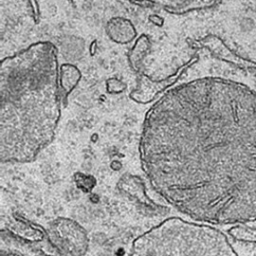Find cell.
<instances>
[{"instance_id": "1", "label": "cell", "mask_w": 256, "mask_h": 256, "mask_svg": "<svg viewBox=\"0 0 256 256\" xmlns=\"http://www.w3.org/2000/svg\"><path fill=\"white\" fill-rule=\"evenodd\" d=\"M211 75L170 89L147 112L142 170L169 205L208 224L256 220V88Z\"/></svg>"}, {"instance_id": "2", "label": "cell", "mask_w": 256, "mask_h": 256, "mask_svg": "<svg viewBox=\"0 0 256 256\" xmlns=\"http://www.w3.org/2000/svg\"><path fill=\"white\" fill-rule=\"evenodd\" d=\"M0 157L33 161L54 139L61 114L54 47L40 42L1 64Z\"/></svg>"}, {"instance_id": "3", "label": "cell", "mask_w": 256, "mask_h": 256, "mask_svg": "<svg viewBox=\"0 0 256 256\" xmlns=\"http://www.w3.org/2000/svg\"><path fill=\"white\" fill-rule=\"evenodd\" d=\"M126 256H238L227 236L207 225L170 217L139 235Z\"/></svg>"}, {"instance_id": "4", "label": "cell", "mask_w": 256, "mask_h": 256, "mask_svg": "<svg viewBox=\"0 0 256 256\" xmlns=\"http://www.w3.org/2000/svg\"><path fill=\"white\" fill-rule=\"evenodd\" d=\"M49 237L60 250L72 256H82L89 247L86 231L74 220L58 218L49 225Z\"/></svg>"}]
</instances>
